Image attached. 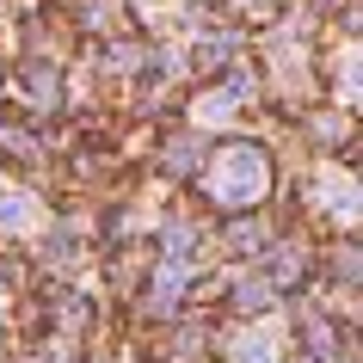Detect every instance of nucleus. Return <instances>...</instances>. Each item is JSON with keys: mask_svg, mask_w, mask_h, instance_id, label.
Wrapping results in <instances>:
<instances>
[{"mask_svg": "<svg viewBox=\"0 0 363 363\" xmlns=\"http://www.w3.org/2000/svg\"><path fill=\"white\" fill-rule=\"evenodd\" d=\"M265 179H271V167L259 148H222L210 167V197L228 203V210H247V203L265 197Z\"/></svg>", "mask_w": 363, "mask_h": 363, "instance_id": "1", "label": "nucleus"}, {"mask_svg": "<svg viewBox=\"0 0 363 363\" xmlns=\"http://www.w3.org/2000/svg\"><path fill=\"white\" fill-rule=\"evenodd\" d=\"M31 222H38V203H31V197H25V191H0V228L25 234Z\"/></svg>", "mask_w": 363, "mask_h": 363, "instance_id": "2", "label": "nucleus"}, {"mask_svg": "<svg viewBox=\"0 0 363 363\" xmlns=\"http://www.w3.org/2000/svg\"><path fill=\"white\" fill-rule=\"evenodd\" d=\"M265 302H271V284L247 277V284H240V308H265Z\"/></svg>", "mask_w": 363, "mask_h": 363, "instance_id": "6", "label": "nucleus"}, {"mask_svg": "<svg viewBox=\"0 0 363 363\" xmlns=\"http://www.w3.org/2000/svg\"><path fill=\"white\" fill-rule=\"evenodd\" d=\"M314 191H320V197H333V210H339V216H351V210H357V185H351L345 172H320V179H314Z\"/></svg>", "mask_w": 363, "mask_h": 363, "instance_id": "3", "label": "nucleus"}, {"mask_svg": "<svg viewBox=\"0 0 363 363\" xmlns=\"http://www.w3.org/2000/svg\"><path fill=\"white\" fill-rule=\"evenodd\" d=\"M234 363H284L277 357V333H247L234 345Z\"/></svg>", "mask_w": 363, "mask_h": 363, "instance_id": "4", "label": "nucleus"}, {"mask_svg": "<svg viewBox=\"0 0 363 363\" xmlns=\"http://www.w3.org/2000/svg\"><path fill=\"white\" fill-rule=\"evenodd\" d=\"M185 277H191L185 265H160V277H154V302H160V308H172L179 296H185Z\"/></svg>", "mask_w": 363, "mask_h": 363, "instance_id": "5", "label": "nucleus"}]
</instances>
